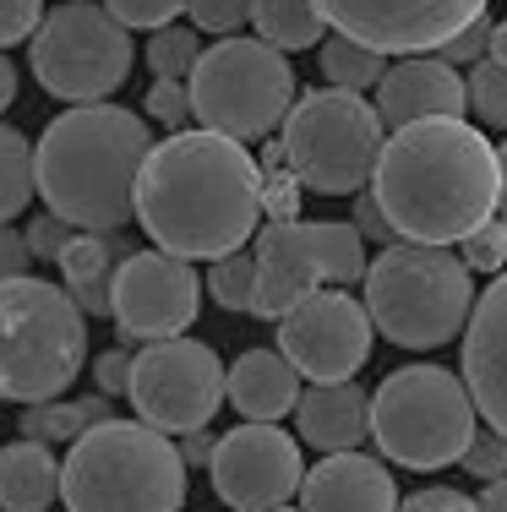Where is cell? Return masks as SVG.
Segmentation results:
<instances>
[{"label":"cell","mask_w":507,"mask_h":512,"mask_svg":"<svg viewBox=\"0 0 507 512\" xmlns=\"http://www.w3.org/2000/svg\"><path fill=\"white\" fill-rule=\"evenodd\" d=\"M229 404L246 420H284L300 404V371L284 349H246L229 365Z\"/></svg>","instance_id":"cell-22"},{"label":"cell","mask_w":507,"mask_h":512,"mask_svg":"<svg viewBox=\"0 0 507 512\" xmlns=\"http://www.w3.org/2000/svg\"><path fill=\"white\" fill-rule=\"evenodd\" d=\"M398 512H480V496H464L453 485H426L409 502H398Z\"/></svg>","instance_id":"cell-38"},{"label":"cell","mask_w":507,"mask_h":512,"mask_svg":"<svg viewBox=\"0 0 507 512\" xmlns=\"http://www.w3.org/2000/svg\"><path fill=\"white\" fill-rule=\"evenodd\" d=\"M300 175L289 169V153L284 142L279 148L262 153V207H268V218H300Z\"/></svg>","instance_id":"cell-31"},{"label":"cell","mask_w":507,"mask_h":512,"mask_svg":"<svg viewBox=\"0 0 507 512\" xmlns=\"http://www.w3.org/2000/svg\"><path fill=\"white\" fill-rule=\"evenodd\" d=\"M104 6H110L126 28H148L153 33V28H169V22L186 11V0H104Z\"/></svg>","instance_id":"cell-35"},{"label":"cell","mask_w":507,"mask_h":512,"mask_svg":"<svg viewBox=\"0 0 507 512\" xmlns=\"http://www.w3.org/2000/svg\"><path fill=\"white\" fill-rule=\"evenodd\" d=\"M213 436H208V425H202V431H186V447H180V458L186 463H213Z\"/></svg>","instance_id":"cell-44"},{"label":"cell","mask_w":507,"mask_h":512,"mask_svg":"<svg viewBox=\"0 0 507 512\" xmlns=\"http://www.w3.org/2000/svg\"><path fill=\"white\" fill-rule=\"evenodd\" d=\"M371 197L382 202L398 240L458 246L502 202V153L464 115H431L393 126L382 142Z\"/></svg>","instance_id":"cell-2"},{"label":"cell","mask_w":507,"mask_h":512,"mask_svg":"<svg viewBox=\"0 0 507 512\" xmlns=\"http://www.w3.org/2000/svg\"><path fill=\"white\" fill-rule=\"evenodd\" d=\"M131 60H137L131 28L93 0H66L44 11L33 33V77L60 104H99L120 93L131 77Z\"/></svg>","instance_id":"cell-11"},{"label":"cell","mask_w":507,"mask_h":512,"mask_svg":"<svg viewBox=\"0 0 507 512\" xmlns=\"http://www.w3.org/2000/svg\"><path fill=\"white\" fill-rule=\"evenodd\" d=\"M44 22V0H0V50L33 39Z\"/></svg>","instance_id":"cell-37"},{"label":"cell","mask_w":507,"mask_h":512,"mask_svg":"<svg viewBox=\"0 0 507 512\" xmlns=\"http://www.w3.org/2000/svg\"><path fill=\"white\" fill-rule=\"evenodd\" d=\"M284 153L300 186L317 197H355L382 158V109L355 88H311L284 115Z\"/></svg>","instance_id":"cell-9"},{"label":"cell","mask_w":507,"mask_h":512,"mask_svg":"<svg viewBox=\"0 0 507 512\" xmlns=\"http://www.w3.org/2000/svg\"><path fill=\"white\" fill-rule=\"evenodd\" d=\"M328 28L382 55H426L486 17L491 0H317Z\"/></svg>","instance_id":"cell-16"},{"label":"cell","mask_w":507,"mask_h":512,"mask_svg":"<svg viewBox=\"0 0 507 512\" xmlns=\"http://www.w3.org/2000/svg\"><path fill=\"white\" fill-rule=\"evenodd\" d=\"M66 240H71V224L60 213H44V218H33V224H28V246H33L39 262H60Z\"/></svg>","instance_id":"cell-40"},{"label":"cell","mask_w":507,"mask_h":512,"mask_svg":"<svg viewBox=\"0 0 507 512\" xmlns=\"http://www.w3.org/2000/svg\"><path fill=\"white\" fill-rule=\"evenodd\" d=\"M88 360V311L44 278H0V404H44Z\"/></svg>","instance_id":"cell-6"},{"label":"cell","mask_w":507,"mask_h":512,"mask_svg":"<svg viewBox=\"0 0 507 512\" xmlns=\"http://www.w3.org/2000/svg\"><path fill=\"white\" fill-rule=\"evenodd\" d=\"M202 306V278L186 256L153 246L131 251L115 273V300L110 316L131 344H153V338H175L197 322Z\"/></svg>","instance_id":"cell-14"},{"label":"cell","mask_w":507,"mask_h":512,"mask_svg":"<svg viewBox=\"0 0 507 512\" xmlns=\"http://www.w3.org/2000/svg\"><path fill=\"white\" fill-rule=\"evenodd\" d=\"M262 158L224 131H169L137 175V224L153 246L213 262L262 229Z\"/></svg>","instance_id":"cell-1"},{"label":"cell","mask_w":507,"mask_h":512,"mask_svg":"<svg viewBox=\"0 0 507 512\" xmlns=\"http://www.w3.org/2000/svg\"><path fill=\"white\" fill-rule=\"evenodd\" d=\"M0 512H6V507H0Z\"/></svg>","instance_id":"cell-50"},{"label":"cell","mask_w":507,"mask_h":512,"mask_svg":"<svg viewBox=\"0 0 507 512\" xmlns=\"http://www.w3.org/2000/svg\"><path fill=\"white\" fill-rule=\"evenodd\" d=\"M480 431V409L469 382L448 365H404L382 376L371 393V436L377 453L398 469H448L464 463V447Z\"/></svg>","instance_id":"cell-7"},{"label":"cell","mask_w":507,"mask_h":512,"mask_svg":"<svg viewBox=\"0 0 507 512\" xmlns=\"http://www.w3.org/2000/svg\"><path fill=\"white\" fill-rule=\"evenodd\" d=\"M366 311L377 333L398 349H442L469 327L475 311V273L448 246L431 240H393L366 267Z\"/></svg>","instance_id":"cell-5"},{"label":"cell","mask_w":507,"mask_h":512,"mask_svg":"<svg viewBox=\"0 0 507 512\" xmlns=\"http://www.w3.org/2000/svg\"><path fill=\"white\" fill-rule=\"evenodd\" d=\"M300 512H398V485L388 463L366 453H322L300 480Z\"/></svg>","instance_id":"cell-19"},{"label":"cell","mask_w":507,"mask_h":512,"mask_svg":"<svg viewBox=\"0 0 507 512\" xmlns=\"http://www.w3.org/2000/svg\"><path fill=\"white\" fill-rule=\"evenodd\" d=\"M300 420V442L317 453H349L371 436V393L344 382H311V393H300L295 404Z\"/></svg>","instance_id":"cell-20"},{"label":"cell","mask_w":507,"mask_h":512,"mask_svg":"<svg viewBox=\"0 0 507 512\" xmlns=\"http://www.w3.org/2000/svg\"><path fill=\"white\" fill-rule=\"evenodd\" d=\"M60 496V458L50 442L22 436L0 447V507L6 512H50Z\"/></svg>","instance_id":"cell-23"},{"label":"cell","mask_w":507,"mask_h":512,"mask_svg":"<svg viewBox=\"0 0 507 512\" xmlns=\"http://www.w3.org/2000/svg\"><path fill=\"white\" fill-rule=\"evenodd\" d=\"M186 88L191 115L208 131H224L235 142H262L284 126L289 104H295V66L262 33L257 39L224 33L213 50L197 55Z\"/></svg>","instance_id":"cell-8"},{"label":"cell","mask_w":507,"mask_h":512,"mask_svg":"<svg viewBox=\"0 0 507 512\" xmlns=\"http://www.w3.org/2000/svg\"><path fill=\"white\" fill-rule=\"evenodd\" d=\"M317 60H322V77H328L333 88L366 93V88H377V82L388 77V55L371 50V44H360V39H349V33H338V28H333V39L317 44Z\"/></svg>","instance_id":"cell-25"},{"label":"cell","mask_w":507,"mask_h":512,"mask_svg":"<svg viewBox=\"0 0 507 512\" xmlns=\"http://www.w3.org/2000/svg\"><path fill=\"white\" fill-rule=\"evenodd\" d=\"M28 262H33V246H28V235H17V229H6V224H0V278H17V273H28Z\"/></svg>","instance_id":"cell-42"},{"label":"cell","mask_w":507,"mask_h":512,"mask_svg":"<svg viewBox=\"0 0 507 512\" xmlns=\"http://www.w3.org/2000/svg\"><path fill=\"white\" fill-rule=\"evenodd\" d=\"M502 202H497V218H502V224H507V142H502Z\"/></svg>","instance_id":"cell-48"},{"label":"cell","mask_w":507,"mask_h":512,"mask_svg":"<svg viewBox=\"0 0 507 512\" xmlns=\"http://www.w3.org/2000/svg\"><path fill=\"white\" fill-rule=\"evenodd\" d=\"M66 512H180L186 458L148 420H93L60 463Z\"/></svg>","instance_id":"cell-4"},{"label":"cell","mask_w":507,"mask_h":512,"mask_svg":"<svg viewBox=\"0 0 507 512\" xmlns=\"http://www.w3.org/2000/svg\"><path fill=\"white\" fill-rule=\"evenodd\" d=\"M251 28L268 44H279L284 55H295V50H317L328 17H322L317 0H251Z\"/></svg>","instance_id":"cell-24"},{"label":"cell","mask_w":507,"mask_h":512,"mask_svg":"<svg viewBox=\"0 0 507 512\" xmlns=\"http://www.w3.org/2000/svg\"><path fill=\"white\" fill-rule=\"evenodd\" d=\"M268 512H300V507H289V502H284V507H268Z\"/></svg>","instance_id":"cell-49"},{"label":"cell","mask_w":507,"mask_h":512,"mask_svg":"<svg viewBox=\"0 0 507 512\" xmlns=\"http://www.w3.org/2000/svg\"><path fill=\"white\" fill-rule=\"evenodd\" d=\"M464 469L475 474V480H497V474H507V436L502 431H475V442L464 447Z\"/></svg>","instance_id":"cell-36"},{"label":"cell","mask_w":507,"mask_h":512,"mask_svg":"<svg viewBox=\"0 0 507 512\" xmlns=\"http://www.w3.org/2000/svg\"><path fill=\"white\" fill-rule=\"evenodd\" d=\"M137 420L159 425L169 436L202 431L229 398V371L197 338H153L131 360V387H126Z\"/></svg>","instance_id":"cell-12"},{"label":"cell","mask_w":507,"mask_h":512,"mask_svg":"<svg viewBox=\"0 0 507 512\" xmlns=\"http://www.w3.org/2000/svg\"><path fill=\"white\" fill-rule=\"evenodd\" d=\"M491 28H497L491 17H475L464 33H453V39L442 44L437 55H442V60H453V66H458V60H486V55H491Z\"/></svg>","instance_id":"cell-39"},{"label":"cell","mask_w":507,"mask_h":512,"mask_svg":"<svg viewBox=\"0 0 507 512\" xmlns=\"http://www.w3.org/2000/svg\"><path fill=\"white\" fill-rule=\"evenodd\" d=\"M11 99H17V66H11L6 55H0V115L11 109Z\"/></svg>","instance_id":"cell-46"},{"label":"cell","mask_w":507,"mask_h":512,"mask_svg":"<svg viewBox=\"0 0 507 512\" xmlns=\"http://www.w3.org/2000/svg\"><path fill=\"white\" fill-rule=\"evenodd\" d=\"M33 191H39V158L17 126L0 120V224H11L33 202Z\"/></svg>","instance_id":"cell-26"},{"label":"cell","mask_w":507,"mask_h":512,"mask_svg":"<svg viewBox=\"0 0 507 512\" xmlns=\"http://www.w3.org/2000/svg\"><path fill=\"white\" fill-rule=\"evenodd\" d=\"M355 229H360V235H377L382 246H393V240H398V229L388 224V213H382L377 197H360L355 202Z\"/></svg>","instance_id":"cell-43"},{"label":"cell","mask_w":507,"mask_h":512,"mask_svg":"<svg viewBox=\"0 0 507 512\" xmlns=\"http://www.w3.org/2000/svg\"><path fill=\"white\" fill-rule=\"evenodd\" d=\"M142 115L159 120V126H169V131H186V120H197V115H191V88H186V82H175V77H153Z\"/></svg>","instance_id":"cell-33"},{"label":"cell","mask_w":507,"mask_h":512,"mask_svg":"<svg viewBox=\"0 0 507 512\" xmlns=\"http://www.w3.org/2000/svg\"><path fill=\"white\" fill-rule=\"evenodd\" d=\"M371 311L344 289H317L279 322V349L306 382H344L371 360Z\"/></svg>","instance_id":"cell-15"},{"label":"cell","mask_w":507,"mask_h":512,"mask_svg":"<svg viewBox=\"0 0 507 512\" xmlns=\"http://www.w3.org/2000/svg\"><path fill=\"white\" fill-rule=\"evenodd\" d=\"M491 55L507 60V22H497V28H491Z\"/></svg>","instance_id":"cell-47"},{"label":"cell","mask_w":507,"mask_h":512,"mask_svg":"<svg viewBox=\"0 0 507 512\" xmlns=\"http://www.w3.org/2000/svg\"><path fill=\"white\" fill-rule=\"evenodd\" d=\"M464 382L491 431L507 436V267L480 289L464 327Z\"/></svg>","instance_id":"cell-17"},{"label":"cell","mask_w":507,"mask_h":512,"mask_svg":"<svg viewBox=\"0 0 507 512\" xmlns=\"http://www.w3.org/2000/svg\"><path fill=\"white\" fill-rule=\"evenodd\" d=\"M377 109H382V126H409V120H431V115H464L469 82L453 71V60H442L431 50L404 55L377 82Z\"/></svg>","instance_id":"cell-18"},{"label":"cell","mask_w":507,"mask_h":512,"mask_svg":"<svg viewBox=\"0 0 507 512\" xmlns=\"http://www.w3.org/2000/svg\"><path fill=\"white\" fill-rule=\"evenodd\" d=\"M186 17L197 22L202 33H235L251 22V0H186Z\"/></svg>","instance_id":"cell-34"},{"label":"cell","mask_w":507,"mask_h":512,"mask_svg":"<svg viewBox=\"0 0 507 512\" xmlns=\"http://www.w3.org/2000/svg\"><path fill=\"white\" fill-rule=\"evenodd\" d=\"M153 153L148 115L120 104H71L44 126L39 148V197L71 229H126L137 218V175Z\"/></svg>","instance_id":"cell-3"},{"label":"cell","mask_w":507,"mask_h":512,"mask_svg":"<svg viewBox=\"0 0 507 512\" xmlns=\"http://www.w3.org/2000/svg\"><path fill=\"white\" fill-rule=\"evenodd\" d=\"M208 295H213V306H224V311H251V295H257V251L240 246L229 256H213Z\"/></svg>","instance_id":"cell-27"},{"label":"cell","mask_w":507,"mask_h":512,"mask_svg":"<svg viewBox=\"0 0 507 512\" xmlns=\"http://www.w3.org/2000/svg\"><path fill=\"white\" fill-rule=\"evenodd\" d=\"M208 474H213V491H219L224 507L268 512V507H284L289 496H300L306 458H300L295 436L279 431L273 420H246L219 436Z\"/></svg>","instance_id":"cell-13"},{"label":"cell","mask_w":507,"mask_h":512,"mask_svg":"<svg viewBox=\"0 0 507 512\" xmlns=\"http://www.w3.org/2000/svg\"><path fill=\"white\" fill-rule=\"evenodd\" d=\"M88 425H93L88 409H82V404H60V398L28 404V414H22V436H39V442H77Z\"/></svg>","instance_id":"cell-30"},{"label":"cell","mask_w":507,"mask_h":512,"mask_svg":"<svg viewBox=\"0 0 507 512\" xmlns=\"http://www.w3.org/2000/svg\"><path fill=\"white\" fill-rule=\"evenodd\" d=\"M480 512H507V474L486 480V491H480Z\"/></svg>","instance_id":"cell-45"},{"label":"cell","mask_w":507,"mask_h":512,"mask_svg":"<svg viewBox=\"0 0 507 512\" xmlns=\"http://www.w3.org/2000/svg\"><path fill=\"white\" fill-rule=\"evenodd\" d=\"M197 55H202V44H197V28H153V39H148V71L153 77H175V82H186L191 77V66H197Z\"/></svg>","instance_id":"cell-28"},{"label":"cell","mask_w":507,"mask_h":512,"mask_svg":"<svg viewBox=\"0 0 507 512\" xmlns=\"http://www.w3.org/2000/svg\"><path fill=\"white\" fill-rule=\"evenodd\" d=\"M458 246H464L458 256L469 262V273H502V267H507V224L491 213L486 224H475Z\"/></svg>","instance_id":"cell-32"},{"label":"cell","mask_w":507,"mask_h":512,"mask_svg":"<svg viewBox=\"0 0 507 512\" xmlns=\"http://www.w3.org/2000/svg\"><path fill=\"white\" fill-rule=\"evenodd\" d=\"M469 109L491 131H507V60L497 55L475 60V71H469Z\"/></svg>","instance_id":"cell-29"},{"label":"cell","mask_w":507,"mask_h":512,"mask_svg":"<svg viewBox=\"0 0 507 512\" xmlns=\"http://www.w3.org/2000/svg\"><path fill=\"white\" fill-rule=\"evenodd\" d=\"M131 360H137V355H126V349H104V355L93 360V382H99L104 398H126V387H131Z\"/></svg>","instance_id":"cell-41"},{"label":"cell","mask_w":507,"mask_h":512,"mask_svg":"<svg viewBox=\"0 0 507 512\" xmlns=\"http://www.w3.org/2000/svg\"><path fill=\"white\" fill-rule=\"evenodd\" d=\"M126 240L120 229H77L60 251V278H66L71 300H77L88 316H110V300H115V273L126 262Z\"/></svg>","instance_id":"cell-21"},{"label":"cell","mask_w":507,"mask_h":512,"mask_svg":"<svg viewBox=\"0 0 507 512\" xmlns=\"http://www.w3.org/2000/svg\"><path fill=\"white\" fill-rule=\"evenodd\" d=\"M257 295L251 316L284 322L322 284H360L366 278V235L355 224H311V218H268L257 229Z\"/></svg>","instance_id":"cell-10"}]
</instances>
